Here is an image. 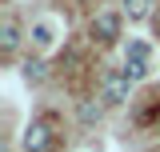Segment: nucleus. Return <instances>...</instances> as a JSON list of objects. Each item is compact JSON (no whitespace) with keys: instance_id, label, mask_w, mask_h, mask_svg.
I'll return each mask as SVG.
<instances>
[{"instance_id":"nucleus-7","label":"nucleus","mask_w":160,"mask_h":152,"mask_svg":"<svg viewBox=\"0 0 160 152\" xmlns=\"http://www.w3.org/2000/svg\"><path fill=\"white\" fill-rule=\"evenodd\" d=\"M144 60H148V44L132 40V44H128V64H144Z\"/></svg>"},{"instance_id":"nucleus-5","label":"nucleus","mask_w":160,"mask_h":152,"mask_svg":"<svg viewBox=\"0 0 160 152\" xmlns=\"http://www.w3.org/2000/svg\"><path fill=\"white\" fill-rule=\"evenodd\" d=\"M128 4V20H148L152 12V0H124Z\"/></svg>"},{"instance_id":"nucleus-6","label":"nucleus","mask_w":160,"mask_h":152,"mask_svg":"<svg viewBox=\"0 0 160 152\" xmlns=\"http://www.w3.org/2000/svg\"><path fill=\"white\" fill-rule=\"evenodd\" d=\"M44 76H48V64H44V60H28V64H24V80H32V84H40Z\"/></svg>"},{"instance_id":"nucleus-9","label":"nucleus","mask_w":160,"mask_h":152,"mask_svg":"<svg viewBox=\"0 0 160 152\" xmlns=\"http://www.w3.org/2000/svg\"><path fill=\"white\" fill-rule=\"evenodd\" d=\"M32 36H36V44H48V40H52V28H48V24H36Z\"/></svg>"},{"instance_id":"nucleus-8","label":"nucleus","mask_w":160,"mask_h":152,"mask_svg":"<svg viewBox=\"0 0 160 152\" xmlns=\"http://www.w3.org/2000/svg\"><path fill=\"white\" fill-rule=\"evenodd\" d=\"M80 120H88V124L100 120V108H96V104H80Z\"/></svg>"},{"instance_id":"nucleus-4","label":"nucleus","mask_w":160,"mask_h":152,"mask_svg":"<svg viewBox=\"0 0 160 152\" xmlns=\"http://www.w3.org/2000/svg\"><path fill=\"white\" fill-rule=\"evenodd\" d=\"M16 40H20L16 20H4V24H0V48H4V52H12V48H16Z\"/></svg>"},{"instance_id":"nucleus-2","label":"nucleus","mask_w":160,"mask_h":152,"mask_svg":"<svg viewBox=\"0 0 160 152\" xmlns=\"http://www.w3.org/2000/svg\"><path fill=\"white\" fill-rule=\"evenodd\" d=\"M92 36L116 40V36H120V16H116V12H100V16L92 20Z\"/></svg>"},{"instance_id":"nucleus-3","label":"nucleus","mask_w":160,"mask_h":152,"mask_svg":"<svg viewBox=\"0 0 160 152\" xmlns=\"http://www.w3.org/2000/svg\"><path fill=\"white\" fill-rule=\"evenodd\" d=\"M128 84H132V80H128L124 72H112L108 80H104V96H108L112 104H124V100H128Z\"/></svg>"},{"instance_id":"nucleus-1","label":"nucleus","mask_w":160,"mask_h":152,"mask_svg":"<svg viewBox=\"0 0 160 152\" xmlns=\"http://www.w3.org/2000/svg\"><path fill=\"white\" fill-rule=\"evenodd\" d=\"M52 148V128L48 120H32L24 128V152H48Z\"/></svg>"}]
</instances>
